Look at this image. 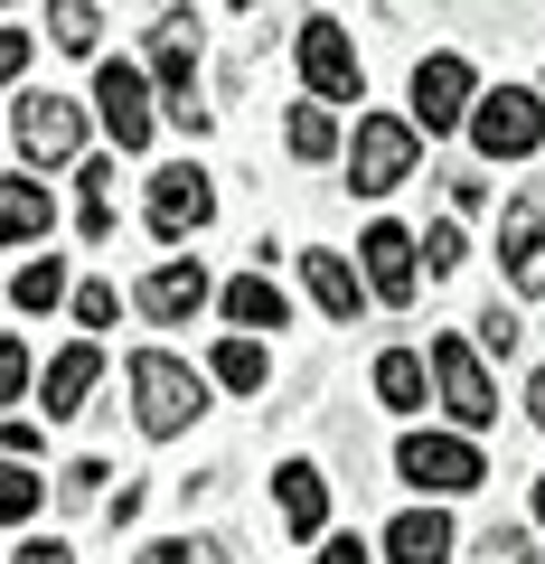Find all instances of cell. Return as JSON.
I'll return each mask as SVG.
<instances>
[{
  "instance_id": "1",
  "label": "cell",
  "mask_w": 545,
  "mask_h": 564,
  "mask_svg": "<svg viewBox=\"0 0 545 564\" xmlns=\"http://www.w3.org/2000/svg\"><path fill=\"white\" fill-rule=\"evenodd\" d=\"M132 414H142V433H151V443L188 433V423L207 414V386H198V367H179L170 348H142V358H132Z\"/></svg>"
},
{
  "instance_id": "2",
  "label": "cell",
  "mask_w": 545,
  "mask_h": 564,
  "mask_svg": "<svg viewBox=\"0 0 545 564\" xmlns=\"http://www.w3.org/2000/svg\"><path fill=\"white\" fill-rule=\"evenodd\" d=\"M414 161H424V132L404 113H367L358 132H348V188L358 198H385V188L414 180Z\"/></svg>"
},
{
  "instance_id": "3",
  "label": "cell",
  "mask_w": 545,
  "mask_h": 564,
  "mask_svg": "<svg viewBox=\"0 0 545 564\" xmlns=\"http://www.w3.org/2000/svg\"><path fill=\"white\" fill-rule=\"evenodd\" d=\"M151 76H161V122L207 132V95H198V20H188V10H170V20L151 29Z\"/></svg>"
},
{
  "instance_id": "4",
  "label": "cell",
  "mask_w": 545,
  "mask_h": 564,
  "mask_svg": "<svg viewBox=\"0 0 545 564\" xmlns=\"http://www.w3.org/2000/svg\"><path fill=\"white\" fill-rule=\"evenodd\" d=\"M95 113H103V132H113V151H151V132H161L151 76H142V66H122V57L95 66Z\"/></svg>"
},
{
  "instance_id": "5",
  "label": "cell",
  "mask_w": 545,
  "mask_h": 564,
  "mask_svg": "<svg viewBox=\"0 0 545 564\" xmlns=\"http://www.w3.org/2000/svg\"><path fill=\"white\" fill-rule=\"evenodd\" d=\"M470 141H480L489 161H526L545 141V95H517V85H499V95L470 104Z\"/></svg>"
},
{
  "instance_id": "6",
  "label": "cell",
  "mask_w": 545,
  "mask_h": 564,
  "mask_svg": "<svg viewBox=\"0 0 545 564\" xmlns=\"http://www.w3.org/2000/svg\"><path fill=\"white\" fill-rule=\"evenodd\" d=\"M395 462H404V480H414V489H443V499H461V489L489 480L480 443H461V433H404Z\"/></svg>"
},
{
  "instance_id": "7",
  "label": "cell",
  "mask_w": 545,
  "mask_h": 564,
  "mask_svg": "<svg viewBox=\"0 0 545 564\" xmlns=\"http://www.w3.org/2000/svg\"><path fill=\"white\" fill-rule=\"evenodd\" d=\"M433 386H443V404H451V423H499V386H489V367H480V339H433Z\"/></svg>"
},
{
  "instance_id": "8",
  "label": "cell",
  "mask_w": 545,
  "mask_h": 564,
  "mask_svg": "<svg viewBox=\"0 0 545 564\" xmlns=\"http://www.w3.org/2000/svg\"><path fill=\"white\" fill-rule=\"evenodd\" d=\"M302 76H310V95H320V104H358L367 66H358V47H348L339 20H310L302 29Z\"/></svg>"
},
{
  "instance_id": "9",
  "label": "cell",
  "mask_w": 545,
  "mask_h": 564,
  "mask_svg": "<svg viewBox=\"0 0 545 564\" xmlns=\"http://www.w3.org/2000/svg\"><path fill=\"white\" fill-rule=\"evenodd\" d=\"M217 217V188H207V170H161V180H151V236L161 245H179V236H198V226Z\"/></svg>"
},
{
  "instance_id": "10",
  "label": "cell",
  "mask_w": 545,
  "mask_h": 564,
  "mask_svg": "<svg viewBox=\"0 0 545 564\" xmlns=\"http://www.w3.org/2000/svg\"><path fill=\"white\" fill-rule=\"evenodd\" d=\"M20 151L29 161H76L85 151V104H66V95H20Z\"/></svg>"
},
{
  "instance_id": "11",
  "label": "cell",
  "mask_w": 545,
  "mask_h": 564,
  "mask_svg": "<svg viewBox=\"0 0 545 564\" xmlns=\"http://www.w3.org/2000/svg\"><path fill=\"white\" fill-rule=\"evenodd\" d=\"M470 104H480V76H470V57H424V66H414V113H424V132H451V122H470Z\"/></svg>"
},
{
  "instance_id": "12",
  "label": "cell",
  "mask_w": 545,
  "mask_h": 564,
  "mask_svg": "<svg viewBox=\"0 0 545 564\" xmlns=\"http://www.w3.org/2000/svg\"><path fill=\"white\" fill-rule=\"evenodd\" d=\"M358 263H367V292L377 302H414V282H424V245L404 236V226H367Z\"/></svg>"
},
{
  "instance_id": "13",
  "label": "cell",
  "mask_w": 545,
  "mask_h": 564,
  "mask_svg": "<svg viewBox=\"0 0 545 564\" xmlns=\"http://www.w3.org/2000/svg\"><path fill=\"white\" fill-rule=\"evenodd\" d=\"M499 263H508V292H526V302L545 292V207L536 198H517L499 217Z\"/></svg>"
},
{
  "instance_id": "14",
  "label": "cell",
  "mask_w": 545,
  "mask_h": 564,
  "mask_svg": "<svg viewBox=\"0 0 545 564\" xmlns=\"http://www.w3.org/2000/svg\"><path fill=\"white\" fill-rule=\"evenodd\" d=\"M95 377H103V348L95 339H66L57 348V367H47V423H66V414H85V395H95Z\"/></svg>"
},
{
  "instance_id": "15",
  "label": "cell",
  "mask_w": 545,
  "mask_h": 564,
  "mask_svg": "<svg viewBox=\"0 0 545 564\" xmlns=\"http://www.w3.org/2000/svg\"><path fill=\"white\" fill-rule=\"evenodd\" d=\"M142 311L151 321H198L207 311V273L198 263H151L142 273Z\"/></svg>"
},
{
  "instance_id": "16",
  "label": "cell",
  "mask_w": 545,
  "mask_h": 564,
  "mask_svg": "<svg viewBox=\"0 0 545 564\" xmlns=\"http://www.w3.org/2000/svg\"><path fill=\"white\" fill-rule=\"evenodd\" d=\"M385 564H451V518L443 508H404L385 527Z\"/></svg>"
},
{
  "instance_id": "17",
  "label": "cell",
  "mask_w": 545,
  "mask_h": 564,
  "mask_svg": "<svg viewBox=\"0 0 545 564\" xmlns=\"http://www.w3.org/2000/svg\"><path fill=\"white\" fill-rule=\"evenodd\" d=\"M302 282H310V302L329 311V321H358V302H367V273L348 254H302Z\"/></svg>"
},
{
  "instance_id": "18",
  "label": "cell",
  "mask_w": 545,
  "mask_h": 564,
  "mask_svg": "<svg viewBox=\"0 0 545 564\" xmlns=\"http://www.w3.org/2000/svg\"><path fill=\"white\" fill-rule=\"evenodd\" d=\"M273 489H283V527H292V536H320V527H329V480L310 462H283Z\"/></svg>"
},
{
  "instance_id": "19",
  "label": "cell",
  "mask_w": 545,
  "mask_h": 564,
  "mask_svg": "<svg viewBox=\"0 0 545 564\" xmlns=\"http://www.w3.org/2000/svg\"><path fill=\"white\" fill-rule=\"evenodd\" d=\"M47 226H57V207L39 180H0V245H39Z\"/></svg>"
},
{
  "instance_id": "20",
  "label": "cell",
  "mask_w": 545,
  "mask_h": 564,
  "mask_svg": "<svg viewBox=\"0 0 545 564\" xmlns=\"http://www.w3.org/2000/svg\"><path fill=\"white\" fill-rule=\"evenodd\" d=\"M226 321H236V329H283L292 302H283L263 273H244V282H226Z\"/></svg>"
},
{
  "instance_id": "21",
  "label": "cell",
  "mask_w": 545,
  "mask_h": 564,
  "mask_svg": "<svg viewBox=\"0 0 545 564\" xmlns=\"http://www.w3.org/2000/svg\"><path fill=\"white\" fill-rule=\"evenodd\" d=\"M377 395H385V414H424V358H414V348H385Z\"/></svg>"
},
{
  "instance_id": "22",
  "label": "cell",
  "mask_w": 545,
  "mask_h": 564,
  "mask_svg": "<svg viewBox=\"0 0 545 564\" xmlns=\"http://www.w3.org/2000/svg\"><path fill=\"white\" fill-rule=\"evenodd\" d=\"M47 47H66V57H95V47H103L95 0H47Z\"/></svg>"
},
{
  "instance_id": "23",
  "label": "cell",
  "mask_w": 545,
  "mask_h": 564,
  "mask_svg": "<svg viewBox=\"0 0 545 564\" xmlns=\"http://www.w3.org/2000/svg\"><path fill=\"white\" fill-rule=\"evenodd\" d=\"M76 188H85V198H76V226L103 245V236H113V161H85Z\"/></svg>"
},
{
  "instance_id": "24",
  "label": "cell",
  "mask_w": 545,
  "mask_h": 564,
  "mask_svg": "<svg viewBox=\"0 0 545 564\" xmlns=\"http://www.w3.org/2000/svg\"><path fill=\"white\" fill-rule=\"evenodd\" d=\"M273 377V358H263V329H244V339L217 348V386H236V395H254V386Z\"/></svg>"
},
{
  "instance_id": "25",
  "label": "cell",
  "mask_w": 545,
  "mask_h": 564,
  "mask_svg": "<svg viewBox=\"0 0 545 564\" xmlns=\"http://www.w3.org/2000/svg\"><path fill=\"white\" fill-rule=\"evenodd\" d=\"M283 132H292V161H329V151H339V122H329L320 104H292Z\"/></svg>"
},
{
  "instance_id": "26",
  "label": "cell",
  "mask_w": 545,
  "mask_h": 564,
  "mask_svg": "<svg viewBox=\"0 0 545 564\" xmlns=\"http://www.w3.org/2000/svg\"><path fill=\"white\" fill-rule=\"evenodd\" d=\"M10 302H20V311H57V302H66V263H57V254H47V263H20Z\"/></svg>"
},
{
  "instance_id": "27",
  "label": "cell",
  "mask_w": 545,
  "mask_h": 564,
  "mask_svg": "<svg viewBox=\"0 0 545 564\" xmlns=\"http://www.w3.org/2000/svg\"><path fill=\"white\" fill-rule=\"evenodd\" d=\"M39 499H47L39 470H29V462H0V518H39Z\"/></svg>"
},
{
  "instance_id": "28",
  "label": "cell",
  "mask_w": 545,
  "mask_h": 564,
  "mask_svg": "<svg viewBox=\"0 0 545 564\" xmlns=\"http://www.w3.org/2000/svg\"><path fill=\"white\" fill-rule=\"evenodd\" d=\"M142 564H226V555H217V545H198V536H161Z\"/></svg>"
},
{
  "instance_id": "29",
  "label": "cell",
  "mask_w": 545,
  "mask_h": 564,
  "mask_svg": "<svg viewBox=\"0 0 545 564\" xmlns=\"http://www.w3.org/2000/svg\"><path fill=\"white\" fill-rule=\"evenodd\" d=\"M20 395H29V348L0 339V404H20Z\"/></svg>"
},
{
  "instance_id": "30",
  "label": "cell",
  "mask_w": 545,
  "mask_h": 564,
  "mask_svg": "<svg viewBox=\"0 0 545 564\" xmlns=\"http://www.w3.org/2000/svg\"><path fill=\"white\" fill-rule=\"evenodd\" d=\"M424 273H461V226H433L424 236Z\"/></svg>"
},
{
  "instance_id": "31",
  "label": "cell",
  "mask_w": 545,
  "mask_h": 564,
  "mask_svg": "<svg viewBox=\"0 0 545 564\" xmlns=\"http://www.w3.org/2000/svg\"><path fill=\"white\" fill-rule=\"evenodd\" d=\"M113 311H122L113 282H85V292H76V321H85V329H113Z\"/></svg>"
},
{
  "instance_id": "32",
  "label": "cell",
  "mask_w": 545,
  "mask_h": 564,
  "mask_svg": "<svg viewBox=\"0 0 545 564\" xmlns=\"http://www.w3.org/2000/svg\"><path fill=\"white\" fill-rule=\"evenodd\" d=\"M29 47H39V39H20V29H0V85H20V76H29Z\"/></svg>"
},
{
  "instance_id": "33",
  "label": "cell",
  "mask_w": 545,
  "mask_h": 564,
  "mask_svg": "<svg viewBox=\"0 0 545 564\" xmlns=\"http://www.w3.org/2000/svg\"><path fill=\"white\" fill-rule=\"evenodd\" d=\"M480 348H499V358H508V348H517V311H499V302H489V321H480Z\"/></svg>"
},
{
  "instance_id": "34",
  "label": "cell",
  "mask_w": 545,
  "mask_h": 564,
  "mask_svg": "<svg viewBox=\"0 0 545 564\" xmlns=\"http://www.w3.org/2000/svg\"><path fill=\"white\" fill-rule=\"evenodd\" d=\"M480 564H536V545H526V536H489Z\"/></svg>"
},
{
  "instance_id": "35",
  "label": "cell",
  "mask_w": 545,
  "mask_h": 564,
  "mask_svg": "<svg viewBox=\"0 0 545 564\" xmlns=\"http://www.w3.org/2000/svg\"><path fill=\"white\" fill-rule=\"evenodd\" d=\"M95 489H103V462H76V470H66V489H57V499H95Z\"/></svg>"
},
{
  "instance_id": "36",
  "label": "cell",
  "mask_w": 545,
  "mask_h": 564,
  "mask_svg": "<svg viewBox=\"0 0 545 564\" xmlns=\"http://www.w3.org/2000/svg\"><path fill=\"white\" fill-rule=\"evenodd\" d=\"M320 564H377V555H367L358 536H329V545H320Z\"/></svg>"
},
{
  "instance_id": "37",
  "label": "cell",
  "mask_w": 545,
  "mask_h": 564,
  "mask_svg": "<svg viewBox=\"0 0 545 564\" xmlns=\"http://www.w3.org/2000/svg\"><path fill=\"white\" fill-rule=\"evenodd\" d=\"M10 564H76V555H66L57 536H39V545H20V555H10Z\"/></svg>"
},
{
  "instance_id": "38",
  "label": "cell",
  "mask_w": 545,
  "mask_h": 564,
  "mask_svg": "<svg viewBox=\"0 0 545 564\" xmlns=\"http://www.w3.org/2000/svg\"><path fill=\"white\" fill-rule=\"evenodd\" d=\"M526 423H536V433H545V367H536V377H526Z\"/></svg>"
},
{
  "instance_id": "39",
  "label": "cell",
  "mask_w": 545,
  "mask_h": 564,
  "mask_svg": "<svg viewBox=\"0 0 545 564\" xmlns=\"http://www.w3.org/2000/svg\"><path fill=\"white\" fill-rule=\"evenodd\" d=\"M536 518H545V480H536Z\"/></svg>"
},
{
  "instance_id": "40",
  "label": "cell",
  "mask_w": 545,
  "mask_h": 564,
  "mask_svg": "<svg viewBox=\"0 0 545 564\" xmlns=\"http://www.w3.org/2000/svg\"><path fill=\"white\" fill-rule=\"evenodd\" d=\"M236 10H254V0H236Z\"/></svg>"
},
{
  "instance_id": "41",
  "label": "cell",
  "mask_w": 545,
  "mask_h": 564,
  "mask_svg": "<svg viewBox=\"0 0 545 564\" xmlns=\"http://www.w3.org/2000/svg\"><path fill=\"white\" fill-rule=\"evenodd\" d=\"M0 10H10V0H0Z\"/></svg>"
}]
</instances>
